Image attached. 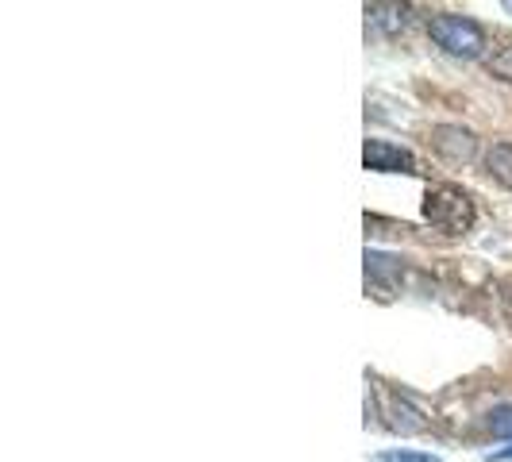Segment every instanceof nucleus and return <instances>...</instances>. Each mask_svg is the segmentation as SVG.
Masks as SVG:
<instances>
[{
	"mask_svg": "<svg viewBox=\"0 0 512 462\" xmlns=\"http://www.w3.org/2000/svg\"><path fill=\"white\" fill-rule=\"evenodd\" d=\"M486 459L489 462H512V443H509V447H501V451H489Z\"/></svg>",
	"mask_w": 512,
	"mask_h": 462,
	"instance_id": "nucleus-10",
	"label": "nucleus"
},
{
	"mask_svg": "<svg viewBox=\"0 0 512 462\" xmlns=\"http://www.w3.org/2000/svg\"><path fill=\"white\" fill-rule=\"evenodd\" d=\"M428 35H432V43L443 47L447 54H455V58H478V54L486 51V31L478 20H470V16H459V12H439L428 20Z\"/></svg>",
	"mask_w": 512,
	"mask_h": 462,
	"instance_id": "nucleus-1",
	"label": "nucleus"
},
{
	"mask_svg": "<svg viewBox=\"0 0 512 462\" xmlns=\"http://www.w3.org/2000/svg\"><path fill=\"white\" fill-rule=\"evenodd\" d=\"M424 220L447 235H462L474 224V201L455 185H432L424 193Z\"/></svg>",
	"mask_w": 512,
	"mask_h": 462,
	"instance_id": "nucleus-2",
	"label": "nucleus"
},
{
	"mask_svg": "<svg viewBox=\"0 0 512 462\" xmlns=\"http://www.w3.org/2000/svg\"><path fill=\"white\" fill-rule=\"evenodd\" d=\"M489 70L501 77V81H512V47H501V51L489 58Z\"/></svg>",
	"mask_w": 512,
	"mask_h": 462,
	"instance_id": "nucleus-8",
	"label": "nucleus"
},
{
	"mask_svg": "<svg viewBox=\"0 0 512 462\" xmlns=\"http://www.w3.org/2000/svg\"><path fill=\"white\" fill-rule=\"evenodd\" d=\"M489 432L493 436H512V405H501V409L489 412Z\"/></svg>",
	"mask_w": 512,
	"mask_h": 462,
	"instance_id": "nucleus-7",
	"label": "nucleus"
},
{
	"mask_svg": "<svg viewBox=\"0 0 512 462\" xmlns=\"http://www.w3.org/2000/svg\"><path fill=\"white\" fill-rule=\"evenodd\" d=\"M486 170H489V178H497L501 185L512 189V143H497V147L486 154Z\"/></svg>",
	"mask_w": 512,
	"mask_h": 462,
	"instance_id": "nucleus-5",
	"label": "nucleus"
},
{
	"mask_svg": "<svg viewBox=\"0 0 512 462\" xmlns=\"http://www.w3.org/2000/svg\"><path fill=\"white\" fill-rule=\"evenodd\" d=\"M432 151L439 158H447V162H470L474 154H478V139H474V131L459 128V124H439L432 128Z\"/></svg>",
	"mask_w": 512,
	"mask_h": 462,
	"instance_id": "nucleus-4",
	"label": "nucleus"
},
{
	"mask_svg": "<svg viewBox=\"0 0 512 462\" xmlns=\"http://www.w3.org/2000/svg\"><path fill=\"white\" fill-rule=\"evenodd\" d=\"M366 16L382 31H397V27L409 24V8H397V4H374V8H366Z\"/></svg>",
	"mask_w": 512,
	"mask_h": 462,
	"instance_id": "nucleus-6",
	"label": "nucleus"
},
{
	"mask_svg": "<svg viewBox=\"0 0 512 462\" xmlns=\"http://www.w3.org/2000/svg\"><path fill=\"white\" fill-rule=\"evenodd\" d=\"M382 462H439L436 455H424V451H382Z\"/></svg>",
	"mask_w": 512,
	"mask_h": 462,
	"instance_id": "nucleus-9",
	"label": "nucleus"
},
{
	"mask_svg": "<svg viewBox=\"0 0 512 462\" xmlns=\"http://www.w3.org/2000/svg\"><path fill=\"white\" fill-rule=\"evenodd\" d=\"M362 162H366V170H374V174H416L412 151L389 143V139H366Z\"/></svg>",
	"mask_w": 512,
	"mask_h": 462,
	"instance_id": "nucleus-3",
	"label": "nucleus"
}]
</instances>
